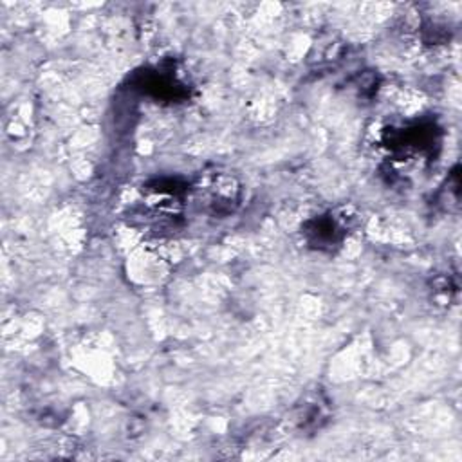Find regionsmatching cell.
<instances>
[{"label":"cell","instance_id":"6da1fadb","mask_svg":"<svg viewBox=\"0 0 462 462\" xmlns=\"http://www.w3.org/2000/svg\"><path fill=\"white\" fill-rule=\"evenodd\" d=\"M199 189L204 206L215 215H227L238 204V184L233 177L215 173Z\"/></svg>","mask_w":462,"mask_h":462},{"label":"cell","instance_id":"7a4b0ae2","mask_svg":"<svg viewBox=\"0 0 462 462\" xmlns=\"http://www.w3.org/2000/svg\"><path fill=\"white\" fill-rule=\"evenodd\" d=\"M348 229V217L345 215H323L309 222L305 236L310 245L318 249H332L345 238Z\"/></svg>","mask_w":462,"mask_h":462}]
</instances>
